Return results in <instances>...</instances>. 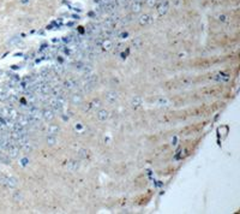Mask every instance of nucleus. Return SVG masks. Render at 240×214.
Masks as SVG:
<instances>
[{
  "label": "nucleus",
  "mask_w": 240,
  "mask_h": 214,
  "mask_svg": "<svg viewBox=\"0 0 240 214\" xmlns=\"http://www.w3.org/2000/svg\"><path fill=\"white\" fill-rule=\"evenodd\" d=\"M9 96H10V94H9L7 91H1V93H0V101L9 100Z\"/></svg>",
  "instance_id": "obj_29"
},
{
  "label": "nucleus",
  "mask_w": 240,
  "mask_h": 214,
  "mask_svg": "<svg viewBox=\"0 0 240 214\" xmlns=\"http://www.w3.org/2000/svg\"><path fill=\"white\" fill-rule=\"evenodd\" d=\"M59 131H60V126L56 124H49L48 125V128H47V132H48V135H55L56 134H59Z\"/></svg>",
  "instance_id": "obj_16"
},
{
  "label": "nucleus",
  "mask_w": 240,
  "mask_h": 214,
  "mask_svg": "<svg viewBox=\"0 0 240 214\" xmlns=\"http://www.w3.org/2000/svg\"><path fill=\"white\" fill-rule=\"evenodd\" d=\"M142 5H143V2H139V1H134V0H133V2H132L131 5H130L131 12L133 13V15H136V13H139V12L142 11Z\"/></svg>",
  "instance_id": "obj_12"
},
{
  "label": "nucleus",
  "mask_w": 240,
  "mask_h": 214,
  "mask_svg": "<svg viewBox=\"0 0 240 214\" xmlns=\"http://www.w3.org/2000/svg\"><path fill=\"white\" fill-rule=\"evenodd\" d=\"M6 150H7V155L10 157V159H16L19 155V147L17 146L16 143H13V142L7 147Z\"/></svg>",
  "instance_id": "obj_3"
},
{
  "label": "nucleus",
  "mask_w": 240,
  "mask_h": 214,
  "mask_svg": "<svg viewBox=\"0 0 240 214\" xmlns=\"http://www.w3.org/2000/svg\"><path fill=\"white\" fill-rule=\"evenodd\" d=\"M101 47H102L105 51H110V49L113 48V41H112L110 39H105V40H102V42H101Z\"/></svg>",
  "instance_id": "obj_17"
},
{
  "label": "nucleus",
  "mask_w": 240,
  "mask_h": 214,
  "mask_svg": "<svg viewBox=\"0 0 240 214\" xmlns=\"http://www.w3.org/2000/svg\"><path fill=\"white\" fill-rule=\"evenodd\" d=\"M157 13L160 15V16H163V15H166L167 12H168V10H169V1H167V0H164V1H162L161 4H159L157 5Z\"/></svg>",
  "instance_id": "obj_6"
},
{
  "label": "nucleus",
  "mask_w": 240,
  "mask_h": 214,
  "mask_svg": "<svg viewBox=\"0 0 240 214\" xmlns=\"http://www.w3.org/2000/svg\"><path fill=\"white\" fill-rule=\"evenodd\" d=\"M16 122L21 125V126L27 128L28 125L30 124V118H29L28 115H25V114H18V117H17Z\"/></svg>",
  "instance_id": "obj_10"
},
{
  "label": "nucleus",
  "mask_w": 240,
  "mask_h": 214,
  "mask_svg": "<svg viewBox=\"0 0 240 214\" xmlns=\"http://www.w3.org/2000/svg\"><path fill=\"white\" fill-rule=\"evenodd\" d=\"M127 36H129V33H127V31H121V33L118 34V37H120V39H126Z\"/></svg>",
  "instance_id": "obj_32"
},
{
  "label": "nucleus",
  "mask_w": 240,
  "mask_h": 214,
  "mask_svg": "<svg viewBox=\"0 0 240 214\" xmlns=\"http://www.w3.org/2000/svg\"><path fill=\"white\" fill-rule=\"evenodd\" d=\"M144 44V41H143L142 37H139V36H137V37H134L133 40H132V46L134 47V48H141Z\"/></svg>",
  "instance_id": "obj_20"
},
{
  "label": "nucleus",
  "mask_w": 240,
  "mask_h": 214,
  "mask_svg": "<svg viewBox=\"0 0 240 214\" xmlns=\"http://www.w3.org/2000/svg\"><path fill=\"white\" fill-rule=\"evenodd\" d=\"M142 105H143L142 96H138V95H136V96H133V98H132L131 106L133 107V108H139Z\"/></svg>",
  "instance_id": "obj_15"
},
{
  "label": "nucleus",
  "mask_w": 240,
  "mask_h": 214,
  "mask_svg": "<svg viewBox=\"0 0 240 214\" xmlns=\"http://www.w3.org/2000/svg\"><path fill=\"white\" fill-rule=\"evenodd\" d=\"M138 23H139V25H142V27L150 25V24L153 23V16L149 15V13H144V15H142V16L138 18Z\"/></svg>",
  "instance_id": "obj_5"
},
{
  "label": "nucleus",
  "mask_w": 240,
  "mask_h": 214,
  "mask_svg": "<svg viewBox=\"0 0 240 214\" xmlns=\"http://www.w3.org/2000/svg\"><path fill=\"white\" fill-rule=\"evenodd\" d=\"M0 162L6 164V165L11 164V162H10V157H9V155H5V154H2V153H0Z\"/></svg>",
  "instance_id": "obj_27"
},
{
  "label": "nucleus",
  "mask_w": 240,
  "mask_h": 214,
  "mask_svg": "<svg viewBox=\"0 0 240 214\" xmlns=\"http://www.w3.org/2000/svg\"><path fill=\"white\" fill-rule=\"evenodd\" d=\"M63 71H64V69L61 65H58L56 68H55V72H58V73H63Z\"/></svg>",
  "instance_id": "obj_36"
},
{
  "label": "nucleus",
  "mask_w": 240,
  "mask_h": 214,
  "mask_svg": "<svg viewBox=\"0 0 240 214\" xmlns=\"http://www.w3.org/2000/svg\"><path fill=\"white\" fill-rule=\"evenodd\" d=\"M66 169L70 172H76L77 170L79 169V162L76 161V160H71V161H68L66 164Z\"/></svg>",
  "instance_id": "obj_14"
},
{
  "label": "nucleus",
  "mask_w": 240,
  "mask_h": 214,
  "mask_svg": "<svg viewBox=\"0 0 240 214\" xmlns=\"http://www.w3.org/2000/svg\"><path fill=\"white\" fill-rule=\"evenodd\" d=\"M175 142H176V137H174V140H172V146H175V145H176Z\"/></svg>",
  "instance_id": "obj_39"
},
{
  "label": "nucleus",
  "mask_w": 240,
  "mask_h": 214,
  "mask_svg": "<svg viewBox=\"0 0 240 214\" xmlns=\"http://www.w3.org/2000/svg\"><path fill=\"white\" fill-rule=\"evenodd\" d=\"M54 117H55L54 111L52 108H44L43 111H42V118H43L44 120H47V122L53 120Z\"/></svg>",
  "instance_id": "obj_11"
},
{
  "label": "nucleus",
  "mask_w": 240,
  "mask_h": 214,
  "mask_svg": "<svg viewBox=\"0 0 240 214\" xmlns=\"http://www.w3.org/2000/svg\"><path fill=\"white\" fill-rule=\"evenodd\" d=\"M89 105H90V108H93V110H100L101 106H102V102L100 101L98 99H95V100H93L90 102Z\"/></svg>",
  "instance_id": "obj_21"
},
{
  "label": "nucleus",
  "mask_w": 240,
  "mask_h": 214,
  "mask_svg": "<svg viewBox=\"0 0 240 214\" xmlns=\"http://www.w3.org/2000/svg\"><path fill=\"white\" fill-rule=\"evenodd\" d=\"M76 130H79V131H81V130H83V126H82V125H79V124L76 125Z\"/></svg>",
  "instance_id": "obj_37"
},
{
  "label": "nucleus",
  "mask_w": 240,
  "mask_h": 214,
  "mask_svg": "<svg viewBox=\"0 0 240 214\" xmlns=\"http://www.w3.org/2000/svg\"><path fill=\"white\" fill-rule=\"evenodd\" d=\"M46 142H47V145L51 147L55 146L56 143H58V140H56V136L55 135H47L46 137Z\"/></svg>",
  "instance_id": "obj_19"
},
{
  "label": "nucleus",
  "mask_w": 240,
  "mask_h": 214,
  "mask_svg": "<svg viewBox=\"0 0 240 214\" xmlns=\"http://www.w3.org/2000/svg\"><path fill=\"white\" fill-rule=\"evenodd\" d=\"M31 2V0H19V4L23 5V6H25V5H29Z\"/></svg>",
  "instance_id": "obj_35"
},
{
  "label": "nucleus",
  "mask_w": 240,
  "mask_h": 214,
  "mask_svg": "<svg viewBox=\"0 0 240 214\" xmlns=\"http://www.w3.org/2000/svg\"><path fill=\"white\" fill-rule=\"evenodd\" d=\"M157 1H159V0H147V5L150 6V7H154V6L157 4Z\"/></svg>",
  "instance_id": "obj_31"
},
{
  "label": "nucleus",
  "mask_w": 240,
  "mask_h": 214,
  "mask_svg": "<svg viewBox=\"0 0 240 214\" xmlns=\"http://www.w3.org/2000/svg\"><path fill=\"white\" fill-rule=\"evenodd\" d=\"M48 103H49V106H51V108L55 112H63V110H64V106L61 105V103H59V101L56 100V96H53V98H51L49 100H48Z\"/></svg>",
  "instance_id": "obj_2"
},
{
  "label": "nucleus",
  "mask_w": 240,
  "mask_h": 214,
  "mask_svg": "<svg viewBox=\"0 0 240 214\" xmlns=\"http://www.w3.org/2000/svg\"><path fill=\"white\" fill-rule=\"evenodd\" d=\"M12 199L16 201V202H19V201H22L23 200V195L21 191H14L13 192V195H12Z\"/></svg>",
  "instance_id": "obj_26"
},
{
  "label": "nucleus",
  "mask_w": 240,
  "mask_h": 214,
  "mask_svg": "<svg viewBox=\"0 0 240 214\" xmlns=\"http://www.w3.org/2000/svg\"><path fill=\"white\" fill-rule=\"evenodd\" d=\"M28 164H29V159L28 158H23L22 160H21V165H22V166H27Z\"/></svg>",
  "instance_id": "obj_33"
},
{
  "label": "nucleus",
  "mask_w": 240,
  "mask_h": 214,
  "mask_svg": "<svg viewBox=\"0 0 240 214\" xmlns=\"http://www.w3.org/2000/svg\"><path fill=\"white\" fill-rule=\"evenodd\" d=\"M218 19H220V21H222V22H223V21H226V17H225V16H223V15H222V16H220V17H218Z\"/></svg>",
  "instance_id": "obj_38"
},
{
  "label": "nucleus",
  "mask_w": 240,
  "mask_h": 214,
  "mask_svg": "<svg viewBox=\"0 0 240 214\" xmlns=\"http://www.w3.org/2000/svg\"><path fill=\"white\" fill-rule=\"evenodd\" d=\"M157 105H159V107H168L171 105V102L167 98H161L157 100Z\"/></svg>",
  "instance_id": "obj_22"
},
{
  "label": "nucleus",
  "mask_w": 240,
  "mask_h": 214,
  "mask_svg": "<svg viewBox=\"0 0 240 214\" xmlns=\"http://www.w3.org/2000/svg\"><path fill=\"white\" fill-rule=\"evenodd\" d=\"M119 21V17H109V18H106L103 23H102V25H103V28L105 29H112L113 27H114V24Z\"/></svg>",
  "instance_id": "obj_8"
},
{
  "label": "nucleus",
  "mask_w": 240,
  "mask_h": 214,
  "mask_svg": "<svg viewBox=\"0 0 240 214\" xmlns=\"http://www.w3.org/2000/svg\"><path fill=\"white\" fill-rule=\"evenodd\" d=\"M96 115H97V119L100 122H106V120H108L109 118V112L107 110H98Z\"/></svg>",
  "instance_id": "obj_13"
},
{
  "label": "nucleus",
  "mask_w": 240,
  "mask_h": 214,
  "mask_svg": "<svg viewBox=\"0 0 240 214\" xmlns=\"http://www.w3.org/2000/svg\"><path fill=\"white\" fill-rule=\"evenodd\" d=\"M0 184L10 188V189H14L18 185V179L13 176H0Z\"/></svg>",
  "instance_id": "obj_1"
},
{
  "label": "nucleus",
  "mask_w": 240,
  "mask_h": 214,
  "mask_svg": "<svg viewBox=\"0 0 240 214\" xmlns=\"http://www.w3.org/2000/svg\"><path fill=\"white\" fill-rule=\"evenodd\" d=\"M106 101L108 103H114L119 100V93L115 91V90H108L106 91Z\"/></svg>",
  "instance_id": "obj_4"
},
{
  "label": "nucleus",
  "mask_w": 240,
  "mask_h": 214,
  "mask_svg": "<svg viewBox=\"0 0 240 214\" xmlns=\"http://www.w3.org/2000/svg\"><path fill=\"white\" fill-rule=\"evenodd\" d=\"M131 21H132L131 16H126L125 19H122V24H127V23H130Z\"/></svg>",
  "instance_id": "obj_34"
},
{
  "label": "nucleus",
  "mask_w": 240,
  "mask_h": 214,
  "mask_svg": "<svg viewBox=\"0 0 240 214\" xmlns=\"http://www.w3.org/2000/svg\"><path fill=\"white\" fill-rule=\"evenodd\" d=\"M78 87V81H76L75 78H68L64 82V88L66 90H73Z\"/></svg>",
  "instance_id": "obj_9"
},
{
  "label": "nucleus",
  "mask_w": 240,
  "mask_h": 214,
  "mask_svg": "<svg viewBox=\"0 0 240 214\" xmlns=\"http://www.w3.org/2000/svg\"><path fill=\"white\" fill-rule=\"evenodd\" d=\"M213 78L215 79V81H218V82H226V81H228V76L227 75H223V73H217V75H215Z\"/></svg>",
  "instance_id": "obj_23"
},
{
  "label": "nucleus",
  "mask_w": 240,
  "mask_h": 214,
  "mask_svg": "<svg viewBox=\"0 0 240 214\" xmlns=\"http://www.w3.org/2000/svg\"><path fill=\"white\" fill-rule=\"evenodd\" d=\"M21 148H22L23 150H25V152H30V150L33 149V147H31V145H30V142H28V141H27V142H25V143H24Z\"/></svg>",
  "instance_id": "obj_30"
},
{
  "label": "nucleus",
  "mask_w": 240,
  "mask_h": 214,
  "mask_svg": "<svg viewBox=\"0 0 240 214\" xmlns=\"http://www.w3.org/2000/svg\"><path fill=\"white\" fill-rule=\"evenodd\" d=\"M19 42H21V37H19V36H13V37H11V39L7 41V45H10V46L18 45Z\"/></svg>",
  "instance_id": "obj_25"
},
{
  "label": "nucleus",
  "mask_w": 240,
  "mask_h": 214,
  "mask_svg": "<svg viewBox=\"0 0 240 214\" xmlns=\"http://www.w3.org/2000/svg\"><path fill=\"white\" fill-rule=\"evenodd\" d=\"M98 31H100V28H98L97 24H95V23H90V24L88 25V33L95 35V34H97Z\"/></svg>",
  "instance_id": "obj_18"
},
{
  "label": "nucleus",
  "mask_w": 240,
  "mask_h": 214,
  "mask_svg": "<svg viewBox=\"0 0 240 214\" xmlns=\"http://www.w3.org/2000/svg\"><path fill=\"white\" fill-rule=\"evenodd\" d=\"M78 157L81 159H85L88 157V150L85 148H81V149L78 150Z\"/></svg>",
  "instance_id": "obj_28"
},
{
  "label": "nucleus",
  "mask_w": 240,
  "mask_h": 214,
  "mask_svg": "<svg viewBox=\"0 0 240 214\" xmlns=\"http://www.w3.org/2000/svg\"><path fill=\"white\" fill-rule=\"evenodd\" d=\"M10 108L11 107H1L0 108V117L1 118H7L9 113H10Z\"/></svg>",
  "instance_id": "obj_24"
},
{
  "label": "nucleus",
  "mask_w": 240,
  "mask_h": 214,
  "mask_svg": "<svg viewBox=\"0 0 240 214\" xmlns=\"http://www.w3.org/2000/svg\"><path fill=\"white\" fill-rule=\"evenodd\" d=\"M70 101H71L72 105H75V106H79V105H82V103H83L84 99H83V95H82L81 93H75V94H72V95H71Z\"/></svg>",
  "instance_id": "obj_7"
}]
</instances>
